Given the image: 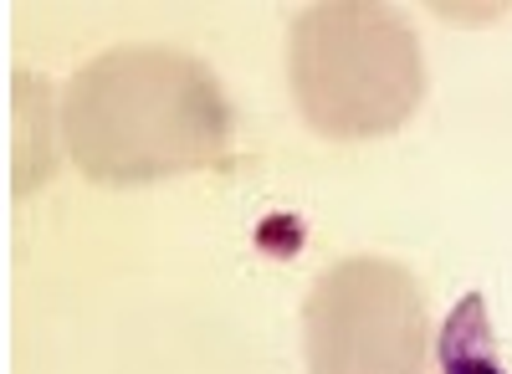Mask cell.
Instances as JSON below:
<instances>
[{"instance_id": "6da1fadb", "label": "cell", "mask_w": 512, "mask_h": 374, "mask_svg": "<svg viewBox=\"0 0 512 374\" xmlns=\"http://www.w3.org/2000/svg\"><path fill=\"white\" fill-rule=\"evenodd\" d=\"M62 144L93 185H154L216 164L231 103L216 72L175 47H113L62 93Z\"/></svg>"}, {"instance_id": "7a4b0ae2", "label": "cell", "mask_w": 512, "mask_h": 374, "mask_svg": "<svg viewBox=\"0 0 512 374\" xmlns=\"http://www.w3.org/2000/svg\"><path fill=\"white\" fill-rule=\"evenodd\" d=\"M287 82L308 129L349 144L395 134L415 113L425 62L405 16L369 0H328L292 16Z\"/></svg>"}, {"instance_id": "3957f363", "label": "cell", "mask_w": 512, "mask_h": 374, "mask_svg": "<svg viewBox=\"0 0 512 374\" xmlns=\"http://www.w3.org/2000/svg\"><path fill=\"white\" fill-rule=\"evenodd\" d=\"M431 318L420 282L384 257L333 262L303 303L308 374H425Z\"/></svg>"}, {"instance_id": "277c9868", "label": "cell", "mask_w": 512, "mask_h": 374, "mask_svg": "<svg viewBox=\"0 0 512 374\" xmlns=\"http://www.w3.org/2000/svg\"><path fill=\"white\" fill-rule=\"evenodd\" d=\"M11 103H16V139H11V164H16V195L36 190L41 180L52 175V159H57V139H62V118H57V129H52V93H47V82H41L36 72H16L11 82Z\"/></svg>"}, {"instance_id": "5b68a950", "label": "cell", "mask_w": 512, "mask_h": 374, "mask_svg": "<svg viewBox=\"0 0 512 374\" xmlns=\"http://www.w3.org/2000/svg\"><path fill=\"white\" fill-rule=\"evenodd\" d=\"M436 359H441V374H507L497 359V339H492L482 293H466L446 313L441 334H436Z\"/></svg>"}]
</instances>
